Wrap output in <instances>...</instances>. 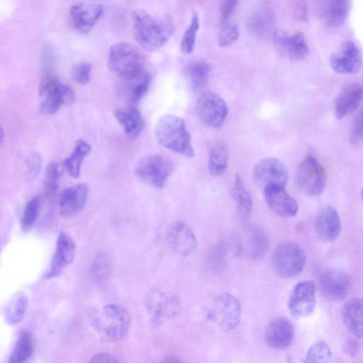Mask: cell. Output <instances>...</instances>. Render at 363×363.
<instances>
[{"mask_svg":"<svg viewBox=\"0 0 363 363\" xmlns=\"http://www.w3.org/2000/svg\"><path fill=\"white\" fill-rule=\"evenodd\" d=\"M132 18L134 38L147 51L160 48L173 34L174 28L169 22L156 18L145 11H134Z\"/></svg>","mask_w":363,"mask_h":363,"instance_id":"1","label":"cell"},{"mask_svg":"<svg viewBox=\"0 0 363 363\" xmlns=\"http://www.w3.org/2000/svg\"><path fill=\"white\" fill-rule=\"evenodd\" d=\"M155 134L163 147L188 157L194 156L190 133L183 118L169 114L162 116L157 123Z\"/></svg>","mask_w":363,"mask_h":363,"instance_id":"2","label":"cell"},{"mask_svg":"<svg viewBox=\"0 0 363 363\" xmlns=\"http://www.w3.org/2000/svg\"><path fill=\"white\" fill-rule=\"evenodd\" d=\"M145 57L141 50L128 42L113 44L110 50L108 66L111 72L128 79L144 72Z\"/></svg>","mask_w":363,"mask_h":363,"instance_id":"3","label":"cell"},{"mask_svg":"<svg viewBox=\"0 0 363 363\" xmlns=\"http://www.w3.org/2000/svg\"><path fill=\"white\" fill-rule=\"evenodd\" d=\"M39 96L43 98L40 110L45 114L55 113L62 106L72 104L75 100L73 89L62 84L52 72H47L39 84Z\"/></svg>","mask_w":363,"mask_h":363,"instance_id":"4","label":"cell"},{"mask_svg":"<svg viewBox=\"0 0 363 363\" xmlns=\"http://www.w3.org/2000/svg\"><path fill=\"white\" fill-rule=\"evenodd\" d=\"M208 320L219 330L227 332L238 325L241 317V305L234 296L223 293L213 298L205 308Z\"/></svg>","mask_w":363,"mask_h":363,"instance_id":"5","label":"cell"},{"mask_svg":"<svg viewBox=\"0 0 363 363\" xmlns=\"http://www.w3.org/2000/svg\"><path fill=\"white\" fill-rule=\"evenodd\" d=\"M272 263L275 272L283 278L299 274L306 263V255L296 242L286 241L274 249Z\"/></svg>","mask_w":363,"mask_h":363,"instance_id":"6","label":"cell"},{"mask_svg":"<svg viewBox=\"0 0 363 363\" xmlns=\"http://www.w3.org/2000/svg\"><path fill=\"white\" fill-rule=\"evenodd\" d=\"M96 325L110 340L118 342L129 330L130 315L122 306L108 303L103 307L97 316Z\"/></svg>","mask_w":363,"mask_h":363,"instance_id":"7","label":"cell"},{"mask_svg":"<svg viewBox=\"0 0 363 363\" xmlns=\"http://www.w3.org/2000/svg\"><path fill=\"white\" fill-rule=\"evenodd\" d=\"M173 170L172 161L162 155H149L135 164L134 173L140 181L157 189H162Z\"/></svg>","mask_w":363,"mask_h":363,"instance_id":"8","label":"cell"},{"mask_svg":"<svg viewBox=\"0 0 363 363\" xmlns=\"http://www.w3.org/2000/svg\"><path fill=\"white\" fill-rule=\"evenodd\" d=\"M145 306L150 321L158 326L174 318L181 311L179 299L174 295L162 292L157 289L151 290L147 295Z\"/></svg>","mask_w":363,"mask_h":363,"instance_id":"9","label":"cell"},{"mask_svg":"<svg viewBox=\"0 0 363 363\" xmlns=\"http://www.w3.org/2000/svg\"><path fill=\"white\" fill-rule=\"evenodd\" d=\"M296 179L299 188L307 195H320L326 182V172L313 156H307L299 164Z\"/></svg>","mask_w":363,"mask_h":363,"instance_id":"10","label":"cell"},{"mask_svg":"<svg viewBox=\"0 0 363 363\" xmlns=\"http://www.w3.org/2000/svg\"><path fill=\"white\" fill-rule=\"evenodd\" d=\"M195 111L197 117L212 128L220 127L225 120L228 108L225 101L213 92H204L198 98Z\"/></svg>","mask_w":363,"mask_h":363,"instance_id":"11","label":"cell"},{"mask_svg":"<svg viewBox=\"0 0 363 363\" xmlns=\"http://www.w3.org/2000/svg\"><path fill=\"white\" fill-rule=\"evenodd\" d=\"M255 183L263 189L269 186L286 185L289 174L285 165L276 158H264L257 162L253 169Z\"/></svg>","mask_w":363,"mask_h":363,"instance_id":"12","label":"cell"},{"mask_svg":"<svg viewBox=\"0 0 363 363\" xmlns=\"http://www.w3.org/2000/svg\"><path fill=\"white\" fill-rule=\"evenodd\" d=\"M316 286L312 280H304L297 283L293 288L289 298L288 308L296 317L311 315L316 303Z\"/></svg>","mask_w":363,"mask_h":363,"instance_id":"13","label":"cell"},{"mask_svg":"<svg viewBox=\"0 0 363 363\" xmlns=\"http://www.w3.org/2000/svg\"><path fill=\"white\" fill-rule=\"evenodd\" d=\"M76 254V243L71 235L60 231L46 279L58 277L73 262Z\"/></svg>","mask_w":363,"mask_h":363,"instance_id":"14","label":"cell"},{"mask_svg":"<svg viewBox=\"0 0 363 363\" xmlns=\"http://www.w3.org/2000/svg\"><path fill=\"white\" fill-rule=\"evenodd\" d=\"M320 289L323 296L331 301H340L347 294L351 286V277L339 269H329L320 277Z\"/></svg>","mask_w":363,"mask_h":363,"instance_id":"15","label":"cell"},{"mask_svg":"<svg viewBox=\"0 0 363 363\" xmlns=\"http://www.w3.org/2000/svg\"><path fill=\"white\" fill-rule=\"evenodd\" d=\"M103 13L104 7L100 4L80 2L70 8L69 16L73 28L86 34L93 28Z\"/></svg>","mask_w":363,"mask_h":363,"instance_id":"16","label":"cell"},{"mask_svg":"<svg viewBox=\"0 0 363 363\" xmlns=\"http://www.w3.org/2000/svg\"><path fill=\"white\" fill-rule=\"evenodd\" d=\"M166 238L171 250L181 257L189 256L196 249V238L191 229L183 222L172 224L167 230Z\"/></svg>","mask_w":363,"mask_h":363,"instance_id":"17","label":"cell"},{"mask_svg":"<svg viewBox=\"0 0 363 363\" xmlns=\"http://www.w3.org/2000/svg\"><path fill=\"white\" fill-rule=\"evenodd\" d=\"M237 250L249 257L259 259L263 257L269 248V239L266 233L257 226H248L242 239L236 243Z\"/></svg>","mask_w":363,"mask_h":363,"instance_id":"18","label":"cell"},{"mask_svg":"<svg viewBox=\"0 0 363 363\" xmlns=\"http://www.w3.org/2000/svg\"><path fill=\"white\" fill-rule=\"evenodd\" d=\"M264 196L268 207L276 215L291 218L296 215L298 204L281 186H269L264 189Z\"/></svg>","mask_w":363,"mask_h":363,"instance_id":"19","label":"cell"},{"mask_svg":"<svg viewBox=\"0 0 363 363\" xmlns=\"http://www.w3.org/2000/svg\"><path fill=\"white\" fill-rule=\"evenodd\" d=\"M88 194L89 188L85 184H78L65 189L58 198L61 216L69 218L80 213L85 206Z\"/></svg>","mask_w":363,"mask_h":363,"instance_id":"20","label":"cell"},{"mask_svg":"<svg viewBox=\"0 0 363 363\" xmlns=\"http://www.w3.org/2000/svg\"><path fill=\"white\" fill-rule=\"evenodd\" d=\"M294 338L292 323L285 318H277L270 321L266 328V343L276 350H284L289 347Z\"/></svg>","mask_w":363,"mask_h":363,"instance_id":"21","label":"cell"},{"mask_svg":"<svg viewBox=\"0 0 363 363\" xmlns=\"http://www.w3.org/2000/svg\"><path fill=\"white\" fill-rule=\"evenodd\" d=\"M330 64L332 69L337 73H356L362 66L360 52L353 42L345 41L340 51L331 55Z\"/></svg>","mask_w":363,"mask_h":363,"instance_id":"22","label":"cell"},{"mask_svg":"<svg viewBox=\"0 0 363 363\" xmlns=\"http://www.w3.org/2000/svg\"><path fill=\"white\" fill-rule=\"evenodd\" d=\"M273 37L277 50L291 59L301 60L308 53V44L301 32L287 35L274 31Z\"/></svg>","mask_w":363,"mask_h":363,"instance_id":"23","label":"cell"},{"mask_svg":"<svg viewBox=\"0 0 363 363\" xmlns=\"http://www.w3.org/2000/svg\"><path fill=\"white\" fill-rule=\"evenodd\" d=\"M341 220L337 210L328 206L318 214L315 228L318 237L324 242L335 240L341 232Z\"/></svg>","mask_w":363,"mask_h":363,"instance_id":"24","label":"cell"},{"mask_svg":"<svg viewBox=\"0 0 363 363\" xmlns=\"http://www.w3.org/2000/svg\"><path fill=\"white\" fill-rule=\"evenodd\" d=\"M363 100V88L358 83L347 84L335 102V116L342 118L355 111Z\"/></svg>","mask_w":363,"mask_h":363,"instance_id":"25","label":"cell"},{"mask_svg":"<svg viewBox=\"0 0 363 363\" xmlns=\"http://www.w3.org/2000/svg\"><path fill=\"white\" fill-rule=\"evenodd\" d=\"M318 9L323 21L330 28L344 24L349 11V0H318Z\"/></svg>","mask_w":363,"mask_h":363,"instance_id":"26","label":"cell"},{"mask_svg":"<svg viewBox=\"0 0 363 363\" xmlns=\"http://www.w3.org/2000/svg\"><path fill=\"white\" fill-rule=\"evenodd\" d=\"M345 327L355 337L363 339V298H353L345 303L341 311Z\"/></svg>","mask_w":363,"mask_h":363,"instance_id":"27","label":"cell"},{"mask_svg":"<svg viewBox=\"0 0 363 363\" xmlns=\"http://www.w3.org/2000/svg\"><path fill=\"white\" fill-rule=\"evenodd\" d=\"M115 118L121 125L128 138L134 140L143 132L145 121L141 112L134 106H128L116 110Z\"/></svg>","mask_w":363,"mask_h":363,"instance_id":"28","label":"cell"},{"mask_svg":"<svg viewBox=\"0 0 363 363\" xmlns=\"http://www.w3.org/2000/svg\"><path fill=\"white\" fill-rule=\"evenodd\" d=\"M274 26V16L268 8H262L254 12L247 22L249 30L261 38H265L272 34Z\"/></svg>","mask_w":363,"mask_h":363,"instance_id":"29","label":"cell"},{"mask_svg":"<svg viewBox=\"0 0 363 363\" xmlns=\"http://www.w3.org/2000/svg\"><path fill=\"white\" fill-rule=\"evenodd\" d=\"M91 151V145L84 140H78L74 144L70 155L64 161V168L67 174L77 178L81 174V167L84 157Z\"/></svg>","mask_w":363,"mask_h":363,"instance_id":"30","label":"cell"},{"mask_svg":"<svg viewBox=\"0 0 363 363\" xmlns=\"http://www.w3.org/2000/svg\"><path fill=\"white\" fill-rule=\"evenodd\" d=\"M233 196L238 216L242 220H247L251 214L252 200L240 176L237 175L233 189Z\"/></svg>","mask_w":363,"mask_h":363,"instance_id":"31","label":"cell"},{"mask_svg":"<svg viewBox=\"0 0 363 363\" xmlns=\"http://www.w3.org/2000/svg\"><path fill=\"white\" fill-rule=\"evenodd\" d=\"M228 152L225 143L221 140L215 141L210 147L208 154V172L211 176L221 174L228 165Z\"/></svg>","mask_w":363,"mask_h":363,"instance_id":"32","label":"cell"},{"mask_svg":"<svg viewBox=\"0 0 363 363\" xmlns=\"http://www.w3.org/2000/svg\"><path fill=\"white\" fill-rule=\"evenodd\" d=\"M34 352V341L32 334L22 331L15 343L9 357V363H22L31 357Z\"/></svg>","mask_w":363,"mask_h":363,"instance_id":"33","label":"cell"},{"mask_svg":"<svg viewBox=\"0 0 363 363\" xmlns=\"http://www.w3.org/2000/svg\"><path fill=\"white\" fill-rule=\"evenodd\" d=\"M28 306V298L24 292L16 293L6 304L4 309V318L10 325L19 323L23 318Z\"/></svg>","mask_w":363,"mask_h":363,"instance_id":"34","label":"cell"},{"mask_svg":"<svg viewBox=\"0 0 363 363\" xmlns=\"http://www.w3.org/2000/svg\"><path fill=\"white\" fill-rule=\"evenodd\" d=\"M186 72L191 89L198 91L203 89L208 82L210 67L204 61H196L189 65Z\"/></svg>","mask_w":363,"mask_h":363,"instance_id":"35","label":"cell"},{"mask_svg":"<svg viewBox=\"0 0 363 363\" xmlns=\"http://www.w3.org/2000/svg\"><path fill=\"white\" fill-rule=\"evenodd\" d=\"M126 82L127 94L129 100L138 103L148 91L151 77L147 72H143L137 77L123 79Z\"/></svg>","mask_w":363,"mask_h":363,"instance_id":"36","label":"cell"},{"mask_svg":"<svg viewBox=\"0 0 363 363\" xmlns=\"http://www.w3.org/2000/svg\"><path fill=\"white\" fill-rule=\"evenodd\" d=\"M199 28V18L196 11L192 13L191 21L182 38L180 50L183 54L191 53L195 48L196 34Z\"/></svg>","mask_w":363,"mask_h":363,"instance_id":"37","label":"cell"},{"mask_svg":"<svg viewBox=\"0 0 363 363\" xmlns=\"http://www.w3.org/2000/svg\"><path fill=\"white\" fill-rule=\"evenodd\" d=\"M40 211V198L38 196L33 197L26 203L22 218L21 226L23 230H30L35 223Z\"/></svg>","mask_w":363,"mask_h":363,"instance_id":"38","label":"cell"},{"mask_svg":"<svg viewBox=\"0 0 363 363\" xmlns=\"http://www.w3.org/2000/svg\"><path fill=\"white\" fill-rule=\"evenodd\" d=\"M305 358L306 362H328L332 359V352L328 343L320 340L308 349Z\"/></svg>","mask_w":363,"mask_h":363,"instance_id":"39","label":"cell"},{"mask_svg":"<svg viewBox=\"0 0 363 363\" xmlns=\"http://www.w3.org/2000/svg\"><path fill=\"white\" fill-rule=\"evenodd\" d=\"M61 176L60 168L57 162H51L46 167L44 188L48 196H52L57 191Z\"/></svg>","mask_w":363,"mask_h":363,"instance_id":"40","label":"cell"},{"mask_svg":"<svg viewBox=\"0 0 363 363\" xmlns=\"http://www.w3.org/2000/svg\"><path fill=\"white\" fill-rule=\"evenodd\" d=\"M240 29L236 23H228L223 26L218 37V45L227 48L234 45L239 39Z\"/></svg>","mask_w":363,"mask_h":363,"instance_id":"41","label":"cell"},{"mask_svg":"<svg viewBox=\"0 0 363 363\" xmlns=\"http://www.w3.org/2000/svg\"><path fill=\"white\" fill-rule=\"evenodd\" d=\"M363 140V108L355 114L351 127L350 142L357 145Z\"/></svg>","mask_w":363,"mask_h":363,"instance_id":"42","label":"cell"},{"mask_svg":"<svg viewBox=\"0 0 363 363\" xmlns=\"http://www.w3.org/2000/svg\"><path fill=\"white\" fill-rule=\"evenodd\" d=\"M91 65L82 62L76 65L72 70V76L75 82L80 84H86L90 80Z\"/></svg>","mask_w":363,"mask_h":363,"instance_id":"43","label":"cell"},{"mask_svg":"<svg viewBox=\"0 0 363 363\" xmlns=\"http://www.w3.org/2000/svg\"><path fill=\"white\" fill-rule=\"evenodd\" d=\"M108 262L105 256H99L92 266L91 272L93 279L96 282H100L108 275Z\"/></svg>","mask_w":363,"mask_h":363,"instance_id":"44","label":"cell"},{"mask_svg":"<svg viewBox=\"0 0 363 363\" xmlns=\"http://www.w3.org/2000/svg\"><path fill=\"white\" fill-rule=\"evenodd\" d=\"M239 0H223L220 9V21L223 26L228 21L235 12Z\"/></svg>","mask_w":363,"mask_h":363,"instance_id":"45","label":"cell"},{"mask_svg":"<svg viewBox=\"0 0 363 363\" xmlns=\"http://www.w3.org/2000/svg\"><path fill=\"white\" fill-rule=\"evenodd\" d=\"M26 166L28 177L30 179L37 177L42 166V158L40 155L37 153L31 155L26 162Z\"/></svg>","mask_w":363,"mask_h":363,"instance_id":"46","label":"cell"},{"mask_svg":"<svg viewBox=\"0 0 363 363\" xmlns=\"http://www.w3.org/2000/svg\"><path fill=\"white\" fill-rule=\"evenodd\" d=\"M89 361L91 362H118V359L109 353L100 352L94 355Z\"/></svg>","mask_w":363,"mask_h":363,"instance_id":"47","label":"cell"},{"mask_svg":"<svg viewBox=\"0 0 363 363\" xmlns=\"http://www.w3.org/2000/svg\"><path fill=\"white\" fill-rule=\"evenodd\" d=\"M345 352L350 356H354L359 350V345L355 340L349 339L343 346Z\"/></svg>","mask_w":363,"mask_h":363,"instance_id":"48","label":"cell"},{"mask_svg":"<svg viewBox=\"0 0 363 363\" xmlns=\"http://www.w3.org/2000/svg\"><path fill=\"white\" fill-rule=\"evenodd\" d=\"M361 197H362V199L363 201V188L361 190Z\"/></svg>","mask_w":363,"mask_h":363,"instance_id":"49","label":"cell"}]
</instances>
